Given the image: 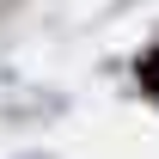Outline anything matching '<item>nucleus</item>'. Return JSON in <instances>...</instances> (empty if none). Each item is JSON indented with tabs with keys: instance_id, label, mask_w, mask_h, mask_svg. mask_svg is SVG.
I'll list each match as a JSON object with an SVG mask.
<instances>
[{
	"instance_id": "obj_1",
	"label": "nucleus",
	"mask_w": 159,
	"mask_h": 159,
	"mask_svg": "<svg viewBox=\"0 0 159 159\" xmlns=\"http://www.w3.org/2000/svg\"><path fill=\"white\" fill-rule=\"evenodd\" d=\"M141 86H147V92H159V49H147V55H141Z\"/></svg>"
}]
</instances>
